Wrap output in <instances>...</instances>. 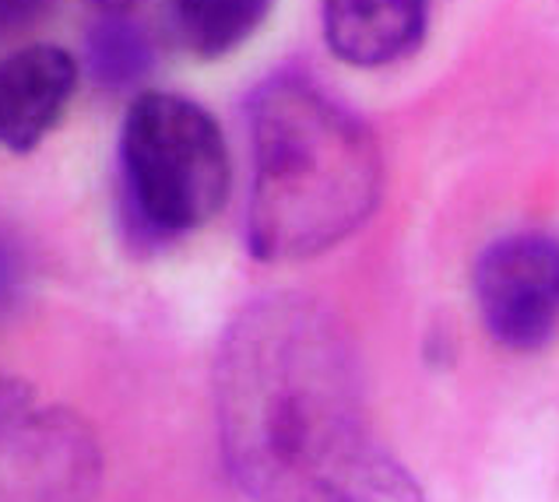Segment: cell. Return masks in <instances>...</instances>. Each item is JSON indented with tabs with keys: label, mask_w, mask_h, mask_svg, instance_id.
<instances>
[{
	"label": "cell",
	"mask_w": 559,
	"mask_h": 502,
	"mask_svg": "<svg viewBox=\"0 0 559 502\" xmlns=\"http://www.w3.org/2000/svg\"><path fill=\"white\" fill-rule=\"evenodd\" d=\"M123 215L158 247L212 222L229 198V148L218 120L177 92H138L120 127Z\"/></svg>",
	"instance_id": "3"
},
{
	"label": "cell",
	"mask_w": 559,
	"mask_h": 502,
	"mask_svg": "<svg viewBox=\"0 0 559 502\" xmlns=\"http://www.w3.org/2000/svg\"><path fill=\"white\" fill-rule=\"evenodd\" d=\"M103 481L95 432L0 372V502H92Z\"/></svg>",
	"instance_id": "4"
},
{
	"label": "cell",
	"mask_w": 559,
	"mask_h": 502,
	"mask_svg": "<svg viewBox=\"0 0 559 502\" xmlns=\"http://www.w3.org/2000/svg\"><path fill=\"white\" fill-rule=\"evenodd\" d=\"M19 282H22V261H19V253H14L11 242L0 236V306L14 296Z\"/></svg>",
	"instance_id": "11"
},
{
	"label": "cell",
	"mask_w": 559,
	"mask_h": 502,
	"mask_svg": "<svg viewBox=\"0 0 559 502\" xmlns=\"http://www.w3.org/2000/svg\"><path fill=\"white\" fill-rule=\"evenodd\" d=\"M88 71L95 85L106 92H127L141 85L155 68V50L148 32L138 22L123 19V14H106L92 28L85 39Z\"/></svg>",
	"instance_id": "9"
},
{
	"label": "cell",
	"mask_w": 559,
	"mask_h": 502,
	"mask_svg": "<svg viewBox=\"0 0 559 502\" xmlns=\"http://www.w3.org/2000/svg\"><path fill=\"white\" fill-rule=\"evenodd\" d=\"M78 88V63L63 46L36 43L0 60V148L32 152L60 123Z\"/></svg>",
	"instance_id": "6"
},
{
	"label": "cell",
	"mask_w": 559,
	"mask_h": 502,
	"mask_svg": "<svg viewBox=\"0 0 559 502\" xmlns=\"http://www.w3.org/2000/svg\"><path fill=\"white\" fill-rule=\"evenodd\" d=\"M250 253L310 261L377 212L383 155L373 131L310 77H271L250 99Z\"/></svg>",
	"instance_id": "2"
},
{
	"label": "cell",
	"mask_w": 559,
	"mask_h": 502,
	"mask_svg": "<svg viewBox=\"0 0 559 502\" xmlns=\"http://www.w3.org/2000/svg\"><path fill=\"white\" fill-rule=\"evenodd\" d=\"M275 8V0H169L177 43L198 60H222L239 50Z\"/></svg>",
	"instance_id": "8"
},
{
	"label": "cell",
	"mask_w": 559,
	"mask_h": 502,
	"mask_svg": "<svg viewBox=\"0 0 559 502\" xmlns=\"http://www.w3.org/2000/svg\"><path fill=\"white\" fill-rule=\"evenodd\" d=\"M46 8H50V0H0V39L32 28L46 14Z\"/></svg>",
	"instance_id": "10"
},
{
	"label": "cell",
	"mask_w": 559,
	"mask_h": 502,
	"mask_svg": "<svg viewBox=\"0 0 559 502\" xmlns=\"http://www.w3.org/2000/svg\"><path fill=\"white\" fill-rule=\"evenodd\" d=\"M486 331L510 351H535L559 327V242L546 232L497 239L475 264Z\"/></svg>",
	"instance_id": "5"
},
{
	"label": "cell",
	"mask_w": 559,
	"mask_h": 502,
	"mask_svg": "<svg viewBox=\"0 0 559 502\" xmlns=\"http://www.w3.org/2000/svg\"><path fill=\"white\" fill-rule=\"evenodd\" d=\"M226 464L253 502H423L377 440L348 337L296 296L236 316L215 362Z\"/></svg>",
	"instance_id": "1"
},
{
	"label": "cell",
	"mask_w": 559,
	"mask_h": 502,
	"mask_svg": "<svg viewBox=\"0 0 559 502\" xmlns=\"http://www.w3.org/2000/svg\"><path fill=\"white\" fill-rule=\"evenodd\" d=\"M321 25L342 63L391 68L423 46L429 0H321Z\"/></svg>",
	"instance_id": "7"
},
{
	"label": "cell",
	"mask_w": 559,
	"mask_h": 502,
	"mask_svg": "<svg viewBox=\"0 0 559 502\" xmlns=\"http://www.w3.org/2000/svg\"><path fill=\"white\" fill-rule=\"evenodd\" d=\"M88 4H95V8H103L106 14H123L127 8H134L138 0H88Z\"/></svg>",
	"instance_id": "12"
}]
</instances>
